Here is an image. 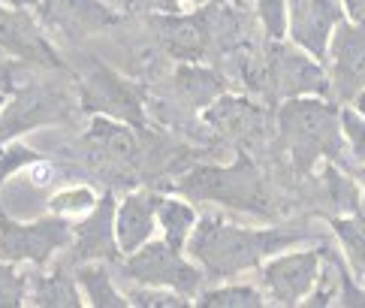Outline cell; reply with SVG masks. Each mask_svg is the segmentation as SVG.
I'll list each match as a JSON object with an SVG mask.
<instances>
[{"label": "cell", "mask_w": 365, "mask_h": 308, "mask_svg": "<svg viewBox=\"0 0 365 308\" xmlns=\"http://www.w3.org/2000/svg\"><path fill=\"white\" fill-rule=\"evenodd\" d=\"M6 4H16V6H28V9H34L40 0H6Z\"/></svg>", "instance_id": "obj_34"}, {"label": "cell", "mask_w": 365, "mask_h": 308, "mask_svg": "<svg viewBox=\"0 0 365 308\" xmlns=\"http://www.w3.org/2000/svg\"><path fill=\"white\" fill-rule=\"evenodd\" d=\"M43 160L46 158H43L40 151L21 145L19 139H12V143L0 145V188H4V182H6L12 173L24 170V166H34V163H43Z\"/></svg>", "instance_id": "obj_28"}, {"label": "cell", "mask_w": 365, "mask_h": 308, "mask_svg": "<svg viewBox=\"0 0 365 308\" xmlns=\"http://www.w3.org/2000/svg\"><path fill=\"white\" fill-rule=\"evenodd\" d=\"M308 233L287 227H242L224 215H202L187 239L190 257L202 266V272L215 281L242 275L247 269H259L272 254L296 248Z\"/></svg>", "instance_id": "obj_1"}, {"label": "cell", "mask_w": 365, "mask_h": 308, "mask_svg": "<svg viewBox=\"0 0 365 308\" xmlns=\"http://www.w3.org/2000/svg\"><path fill=\"white\" fill-rule=\"evenodd\" d=\"M0 58H4V51H0Z\"/></svg>", "instance_id": "obj_37"}, {"label": "cell", "mask_w": 365, "mask_h": 308, "mask_svg": "<svg viewBox=\"0 0 365 308\" xmlns=\"http://www.w3.org/2000/svg\"><path fill=\"white\" fill-rule=\"evenodd\" d=\"M350 106H354L359 115H365V88H362V91H359L354 100H350Z\"/></svg>", "instance_id": "obj_33"}, {"label": "cell", "mask_w": 365, "mask_h": 308, "mask_svg": "<svg viewBox=\"0 0 365 308\" xmlns=\"http://www.w3.org/2000/svg\"><path fill=\"white\" fill-rule=\"evenodd\" d=\"M200 308H263L266 293L251 284H217L197 293Z\"/></svg>", "instance_id": "obj_24"}, {"label": "cell", "mask_w": 365, "mask_h": 308, "mask_svg": "<svg viewBox=\"0 0 365 308\" xmlns=\"http://www.w3.org/2000/svg\"><path fill=\"white\" fill-rule=\"evenodd\" d=\"M79 106L88 115H109L133 124L136 130H145V109H142V91L121 79L115 70H109L106 63H100L97 58L88 61L85 76L79 82Z\"/></svg>", "instance_id": "obj_7"}, {"label": "cell", "mask_w": 365, "mask_h": 308, "mask_svg": "<svg viewBox=\"0 0 365 308\" xmlns=\"http://www.w3.org/2000/svg\"><path fill=\"white\" fill-rule=\"evenodd\" d=\"M34 16L46 31L63 34L70 40H82L121 24V12L109 9L103 0H40L34 6Z\"/></svg>", "instance_id": "obj_13"}, {"label": "cell", "mask_w": 365, "mask_h": 308, "mask_svg": "<svg viewBox=\"0 0 365 308\" xmlns=\"http://www.w3.org/2000/svg\"><path fill=\"white\" fill-rule=\"evenodd\" d=\"M121 272L136 281V284H154V287H173L185 297H197L202 287V266L190 263L178 248H173L166 239H148L139 251L127 254L118 260Z\"/></svg>", "instance_id": "obj_5"}, {"label": "cell", "mask_w": 365, "mask_h": 308, "mask_svg": "<svg viewBox=\"0 0 365 308\" xmlns=\"http://www.w3.org/2000/svg\"><path fill=\"white\" fill-rule=\"evenodd\" d=\"M344 16L356 24H365V0H341Z\"/></svg>", "instance_id": "obj_32"}, {"label": "cell", "mask_w": 365, "mask_h": 308, "mask_svg": "<svg viewBox=\"0 0 365 308\" xmlns=\"http://www.w3.org/2000/svg\"><path fill=\"white\" fill-rule=\"evenodd\" d=\"M344 19L347 16H344L341 0H290L287 36L299 48H305L311 58L326 63L329 61V40Z\"/></svg>", "instance_id": "obj_12"}, {"label": "cell", "mask_w": 365, "mask_h": 308, "mask_svg": "<svg viewBox=\"0 0 365 308\" xmlns=\"http://www.w3.org/2000/svg\"><path fill=\"white\" fill-rule=\"evenodd\" d=\"M0 51H4V58L36 63L46 70L63 67V61L58 58L55 46L48 43L46 28L34 16V9L6 4V0H0Z\"/></svg>", "instance_id": "obj_11"}, {"label": "cell", "mask_w": 365, "mask_h": 308, "mask_svg": "<svg viewBox=\"0 0 365 308\" xmlns=\"http://www.w3.org/2000/svg\"><path fill=\"white\" fill-rule=\"evenodd\" d=\"M329 227L335 239L341 242L344 260L350 263V269L365 278V212H354V215H329Z\"/></svg>", "instance_id": "obj_22"}, {"label": "cell", "mask_w": 365, "mask_h": 308, "mask_svg": "<svg viewBox=\"0 0 365 308\" xmlns=\"http://www.w3.org/2000/svg\"><path fill=\"white\" fill-rule=\"evenodd\" d=\"M121 248L115 239V194L106 190L97 205L85 217L73 224V242H70V266L85 260H103V263H118Z\"/></svg>", "instance_id": "obj_14"}, {"label": "cell", "mask_w": 365, "mask_h": 308, "mask_svg": "<svg viewBox=\"0 0 365 308\" xmlns=\"http://www.w3.org/2000/svg\"><path fill=\"white\" fill-rule=\"evenodd\" d=\"M28 299L36 308H82L85 297L73 269H55L28 281Z\"/></svg>", "instance_id": "obj_19"}, {"label": "cell", "mask_w": 365, "mask_h": 308, "mask_svg": "<svg viewBox=\"0 0 365 308\" xmlns=\"http://www.w3.org/2000/svg\"><path fill=\"white\" fill-rule=\"evenodd\" d=\"M341 133L347 139L350 158L362 166L365 163V115H359L354 106H344L341 109Z\"/></svg>", "instance_id": "obj_30"}, {"label": "cell", "mask_w": 365, "mask_h": 308, "mask_svg": "<svg viewBox=\"0 0 365 308\" xmlns=\"http://www.w3.org/2000/svg\"><path fill=\"white\" fill-rule=\"evenodd\" d=\"M359 178H362V185H365V163H362V170H359ZM362 212H365V190H362Z\"/></svg>", "instance_id": "obj_35"}, {"label": "cell", "mask_w": 365, "mask_h": 308, "mask_svg": "<svg viewBox=\"0 0 365 308\" xmlns=\"http://www.w3.org/2000/svg\"><path fill=\"white\" fill-rule=\"evenodd\" d=\"M73 118L70 94L55 85H28L21 91H12L0 112V145L19 139L21 133H31L36 127L48 124H67Z\"/></svg>", "instance_id": "obj_9"}, {"label": "cell", "mask_w": 365, "mask_h": 308, "mask_svg": "<svg viewBox=\"0 0 365 308\" xmlns=\"http://www.w3.org/2000/svg\"><path fill=\"white\" fill-rule=\"evenodd\" d=\"M281 143L293 158L296 173H311L320 158L341 163L344 133H341V109L320 97H290L281 103L278 112Z\"/></svg>", "instance_id": "obj_2"}, {"label": "cell", "mask_w": 365, "mask_h": 308, "mask_svg": "<svg viewBox=\"0 0 365 308\" xmlns=\"http://www.w3.org/2000/svg\"><path fill=\"white\" fill-rule=\"evenodd\" d=\"M202 118L215 127L217 133L232 136V139H251L263 130V109L254 106L245 97H232V94H220L217 100L208 103V109Z\"/></svg>", "instance_id": "obj_18"}, {"label": "cell", "mask_w": 365, "mask_h": 308, "mask_svg": "<svg viewBox=\"0 0 365 308\" xmlns=\"http://www.w3.org/2000/svg\"><path fill=\"white\" fill-rule=\"evenodd\" d=\"M323 266V248L311 251H290L272 254L266 263H259V281H263V293L284 308L302 305L305 297L314 290Z\"/></svg>", "instance_id": "obj_10"}, {"label": "cell", "mask_w": 365, "mask_h": 308, "mask_svg": "<svg viewBox=\"0 0 365 308\" xmlns=\"http://www.w3.org/2000/svg\"><path fill=\"white\" fill-rule=\"evenodd\" d=\"M6 100H9V97H6V91H0V112H4V106H6Z\"/></svg>", "instance_id": "obj_36"}, {"label": "cell", "mask_w": 365, "mask_h": 308, "mask_svg": "<svg viewBox=\"0 0 365 308\" xmlns=\"http://www.w3.org/2000/svg\"><path fill=\"white\" fill-rule=\"evenodd\" d=\"M197 221H200V215L190 202L175 200V197L158 200V224L163 230V239L173 248H178V251L187 248V239L193 233V227H197Z\"/></svg>", "instance_id": "obj_21"}, {"label": "cell", "mask_w": 365, "mask_h": 308, "mask_svg": "<svg viewBox=\"0 0 365 308\" xmlns=\"http://www.w3.org/2000/svg\"><path fill=\"white\" fill-rule=\"evenodd\" d=\"M85 139L100 151L103 160H109L112 166H118V170H127V166L139 163L142 145H139V136H136L133 124L109 118V115H91Z\"/></svg>", "instance_id": "obj_17"}, {"label": "cell", "mask_w": 365, "mask_h": 308, "mask_svg": "<svg viewBox=\"0 0 365 308\" xmlns=\"http://www.w3.org/2000/svg\"><path fill=\"white\" fill-rule=\"evenodd\" d=\"M236 4H239V0H236ZM239 6H242V4H239Z\"/></svg>", "instance_id": "obj_38"}, {"label": "cell", "mask_w": 365, "mask_h": 308, "mask_svg": "<svg viewBox=\"0 0 365 308\" xmlns=\"http://www.w3.org/2000/svg\"><path fill=\"white\" fill-rule=\"evenodd\" d=\"M97 200L100 197L88 185H73V188L58 190V194L48 200V212L61 215V217H70L73 221V217H85L97 205Z\"/></svg>", "instance_id": "obj_26"}, {"label": "cell", "mask_w": 365, "mask_h": 308, "mask_svg": "<svg viewBox=\"0 0 365 308\" xmlns=\"http://www.w3.org/2000/svg\"><path fill=\"white\" fill-rule=\"evenodd\" d=\"M158 200L160 194L151 190H133L118 202L115 212V239H118L121 254L139 251L151 239L154 227H158Z\"/></svg>", "instance_id": "obj_16"}, {"label": "cell", "mask_w": 365, "mask_h": 308, "mask_svg": "<svg viewBox=\"0 0 365 308\" xmlns=\"http://www.w3.org/2000/svg\"><path fill=\"white\" fill-rule=\"evenodd\" d=\"M73 242V221L61 215H46L36 221H12L0 209V260L6 263H36L48 266L58 251L70 248Z\"/></svg>", "instance_id": "obj_4"}, {"label": "cell", "mask_w": 365, "mask_h": 308, "mask_svg": "<svg viewBox=\"0 0 365 308\" xmlns=\"http://www.w3.org/2000/svg\"><path fill=\"white\" fill-rule=\"evenodd\" d=\"M175 82L185 91V97L193 100L197 106H208L212 100L224 94V79L208 67H200V63H181L175 73Z\"/></svg>", "instance_id": "obj_23"}, {"label": "cell", "mask_w": 365, "mask_h": 308, "mask_svg": "<svg viewBox=\"0 0 365 308\" xmlns=\"http://www.w3.org/2000/svg\"><path fill=\"white\" fill-rule=\"evenodd\" d=\"M130 305L136 308H185L190 305V297L178 293L173 287H154V284H139L133 290H127Z\"/></svg>", "instance_id": "obj_27"}, {"label": "cell", "mask_w": 365, "mask_h": 308, "mask_svg": "<svg viewBox=\"0 0 365 308\" xmlns=\"http://www.w3.org/2000/svg\"><path fill=\"white\" fill-rule=\"evenodd\" d=\"M266 85L278 100L290 97H329L332 79L317 58H311L296 43L287 46L284 40H269L266 48Z\"/></svg>", "instance_id": "obj_6"}, {"label": "cell", "mask_w": 365, "mask_h": 308, "mask_svg": "<svg viewBox=\"0 0 365 308\" xmlns=\"http://www.w3.org/2000/svg\"><path fill=\"white\" fill-rule=\"evenodd\" d=\"M73 275L82 287V297L85 305H94V308H127L130 299L127 293H118L112 284V275L103 260H85V263H76L73 266Z\"/></svg>", "instance_id": "obj_20"}, {"label": "cell", "mask_w": 365, "mask_h": 308, "mask_svg": "<svg viewBox=\"0 0 365 308\" xmlns=\"http://www.w3.org/2000/svg\"><path fill=\"white\" fill-rule=\"evenodd\" d=\"M323 185L329 190V202L335 205V215H354V212H362V197L356 185L350 182L347 175L338 173V163L326 160L323 166Z\"/></svg>", "instance_id": "obj_25"}, {"label": "cell", "mask_w": 365, "mask_h": 308, "mask_svg": "<svg viewBox=\"0 0 365 308\" xmlns=\"http://www.w3.org/2000/svg\"><path fill=\"white\" fill-rule=\"evenodd\" d=\"M28 299V278H24L16 263L0 260V308H19Z\"/></svg>", "instance_id": "obj_29"}, {"label": "cell", "mask_w": 365, "mask_h": 308, "mask_svg": "<svg viewBox=\"0 0 365 308\" xmlns=\"http://www.w3.org/2000/svg\"><path fill=\"white\" fill-rule=\"evenodd\" d=\"M257 19L269 40L287 36V0H257Z\"/></svg>", "instance_id": "obj_31"}, {"label": "cell", "mask_w": 365, "mask_h": 308, "mask_svg": "<svg viewBox=\"0 0 365 308\" xmlns=\"http://www.w3.org/2000/svg\"><path fill=\"white\" fill-rule=\"evenodd\" d=\"M217 4L208 0L193 12H151L148 24L158 34V40L169 58H175L178 63H200L212 40L217 34Z\"/></svg>", "instance_id": "obj_8"}, {"label": "cell", "mask_w": 365, "mask_h": 308, "mask_svg": "<svg viewBox=\"0 0 365 308\" xmlns=\"http://www.w3.org/2000/svg\"><path fill=\"white\" fill-rule=\"evenodd\" d=\"M190 200H208L254 215H269V194L251 154H239L230 166H197L181 182L173 185Z\"/></svg>", "instance_id": "obj_3"}, {"label": "cell", "mask_w": 365, "mask_h": 308, "mask_svg": "<svg viewBox=\"0 0 365 308\" xmlns=\"http://www.w3.org/2000/svg\"><path fill=\"white\" fill-rule=\"evenodd\" d=\"M329 79L332 94L350 103L365 88V24L344 19L329 40Z\"/></svg>", "instance_id": "obj_15"}]
</instances>
